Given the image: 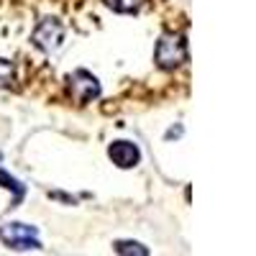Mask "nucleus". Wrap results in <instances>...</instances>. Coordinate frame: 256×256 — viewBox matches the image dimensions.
I'll return each instance as SVG.
<instances>
[{
    "mask_svg": "<svg viewBox=\"0 0 256 256\" xmlns=\"http://www.w3.org/2000/svg\"><path fill=\"white\" fill-rule=\"evenodd\" d=\"M0 187L13 190L16 192V202H20V198H24V187H20V182L16 177H10L8 172H3V169H0Z\"/></svg>",
    "mask_w": 256,
    "mask_h": 256,
    "instance_id": "1a4fd4ad",
    "label": "nucleus"
},
{
    "mask_svg": "<svg viewBox=\"0 0 256 256\" xmlns=\"http://www.w3.org/2000/svg\"><path fill=\"white\" fill-rule=\"evenodd\" d=\"M105 6H108L110 10H116V13H136L141 0H105Z\"/></svg>",
    "mask_w": 256,
    "mask_h": 256,
    "instance_id": "0eeeda50",
    "label": "nucleus"
},
{
    "mask_svg": "<svg viewBox=\"0 0 256 256\" xmlns=\"http://www.w3.org/2000/svg\"><path fill=\"white\" fill-rule=\"evenodd\" d=\"M16 84V67L13 62L8 59H0V90H8Z\"/></svg>",
    "mask_w": 256,
    "mask_h": 256,
    "instance_id": "423d86ee",
    "label": "nucleus"
},
{
    "mask_svg": "<svg viewBox=\"0 0 256 256\" xmlns=\"http://www.w3.org/2000/svg\"><path fill=\"white\" fill-rule=\"evenodd\" d=\"M0 241H3L8 248H16V251L41 248L38 230L34 226H26V223H6V226H0Z\"/></svg>",
    "mask_w": 256,
    "mask_h": 256,
    "instance_id": "f03ea898",
    "label": "nucleus"
},
{
    "mask_svg": "<svg viewBox=\"0 0 256 256\" xmlns=\"http://www.w3.org/2000/svg\"><path fill=\"white\" fill-rule=\"evenodd\" d=\"M64 24L62 20H56V18H44L41 24L34 28V34H31V41H34V46L36 49H41L44 54H52V52H56L62 44H64Z\"/></svg>",
    "mask_w": 256,
    "mask_h": 256,
    "instance_id": "7ed1b4c3",
    "label": "nucleus"
},
{
    "mask_svg": "<svg viewBox=\"0 0 256 256\" xmlns=\"http://www.w3.org/2000/svg\"><path fill=\"white\" fill-rule=\"evenodd\" d=\"M113 248H116V254H136V256H146L148 254V248L136 244V241H116Z\"/></svg>",
    "mask_w": 256,
    "mask_h": 256,
    "instance_id": "6e6552de",
    "label": "nucleus"
},
{
    "mask_svg": "<svg viewBox=\"0 0 256 256\" xmlns=\"http://www.w3.org/2000/svg\"><path fill=\"white\" fill-rule=\"evenodd\" d=\"M108 156L116 166L120 169H134L138 162H141V152H138V146L131 144V141H113L108 146Z\"/></svg>",
    "mask_w": 256,
    "mask_h": 256,
    "instance_id": "39448f33",
    "label": "nucleus"
},
{
    "mask_svg": "<svg viewBox=\"0 0 256 256\" xmlns=\"http://www.w3.org/2000/svg\"><path fill=\"white\" fill-rule=\"evenodd\" d=\"M67 88H70L72 100L80 102V105H88V102H92V100L100 98V82L88 70H74L67 77Z\"/></svg>",
    "mask_w": 256,
    "mask_h": 256,
    "instance_id": "20e7f679",
    "label": "nucleus"
},
{
    "mask_svg": "<svg viewBox=\"0 0 256 256\" xmlns=\"http://www.w3.org/2000/svg\"><path fill=\"white\" fill-rule=\"evenodd\" d=\"M187 41L182 34H162L156 41V49H154V62L156 67L162 70H177L187 62Z\"/></svg>",
    "mask_w": 256,
    "mask_h": 256,
    "instance_id": "f257e3e1",
    "label": "nucleus"
}]
</instances>
